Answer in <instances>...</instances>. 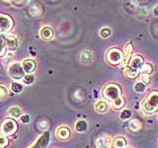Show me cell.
<instances>
[{
    "label": "cell",
    "instance_id": "6da1fadb",
    "mask_svg": "<svg viewBox=\"0 0 158 148\" xmlns=\"http://www.w3.org/2000/svg\"><path fill=\"white\" fill-rule=\"evenodd\" d=\"M143 63H144V60H143V57L141 56H138L137 54V56H133L125 69L126 75L130 78L137 77L138 73L140 71V68L143 65Z\"/></svg>",
    "mask_w": 158,
    "mask_h": 148
},
{
    "label": "cell",
    "instance_id": "7a4b0ae2",
    "mask_svg": "<svg viewBox=\"0 0 158 148\" xmlns=\"http://www.w3.org/2000/svg\"><path fill=\"white\" fill-rule=\"evenodd\" d=\"M142 111L146 113H153L158 111V92H151L141 105Z\"/></svg>",
    "mask_w": 158,
    "mask_h": 148
},
{
    "label": "cell",
    "instance_id": "3957f363",
    "mask_svg": "<svg viewBox=\"0 0 158 148\" xmlns=\"http://www.w3.org/2000/svg\"><path fill=\"white\" fill-rule=\"evenodd\" d=\"M121 88L117 84H109L103 90V97L109 102H114L121 96Z\"/></svg>",
    "mask_w": 158,
    "mask_h": 148
},
{
    "label": "cell",
    "instance_id": "277c9868",
    "mask_svg": "<svg viewBox=\"0 0 158 148\" xmlns=\"http://www.w3.org/2000/svg\"><path fill=\"white\" fill-rule=\"evenodd\" d=\"M106 59L110 64H113V65H118V64L123 62V53L120 48L113 47V48H110L107 51Z\"/></svg>",
    "mask_w": 158,
    "mask_h": 148
},
{
    "label": "cell",
    "instance_id": "5b68a950",
    "mask_svg": "<svg viewBox=\"0 0 158 148\" xmlns=\"http://www.w3.org/2000/svg\"><path fill=\"white\" fill-rule=\"evenodd\" d=\"M25 70L22 66L21 63H18V62H14L12 63L11 65L9 66L8 68V74L9 76L13 78V79H16V80H20V79H23L25 76Z\"/></svg>",
    "mask_w": 158,
    "mask_h": 148
},
{
    "label": "cell",
    "instance_id": "8992f818",
    "mask_svg": "<svg viewBox=\"0 0 158 148\" xmlns=\"http://www.w3.org/2000/svg\"><path fill=\"white\" fill-rule=\"evenodd\" d=\"M14 21L11 16L0 13V33L9 32L13 28Z\"/></svg>",
    "mask_w": 158,
    "mask_h": 148
},
{
    "label": "cell",
    "instance_id": "52a82bcc",
    "mask_svg": "<svg viewBox=\"0 0 158 148\" xmlns=\"http://www.w3.org/2000/svg\"><path fill=\"white\" fill-rule=\"evenodd\" d=\"M17 128V123L13 120H5L1 126H0V132L2 133L3 135H9L12 134V133L16 130Z\"/></svg>",
    "mask_w": 158,
    "mask_h": 148
},
{
    "label": "cell",
    "instance_id": "ba28073f",
    "mask_svg": "<svg viewBox=\"0 0 158 148\" xmlns=\"http://www.w3.org/2000/svg\"><path fill=\"white\" fill-rule=\"evenodd\" d=\"M3 39H5V43H6V46H7V49L9 51H15V49L18 48V39L15 35H11V34H8V35H2Z\"/></svg>",
    "mask_w": 158,
    "mask_h": 148
},
{
    "label": "cell",
    "instance_id": "9c48e42d",
    "mask_svg": "<svg viewBox=\"0 0 158 148\" xmlns=\"http://www.w3.org/2000/svg\"><path fill=\"white\" fill-rule=\"evenodd\" d=\"M49 142V132H44V134L39 137V139L35 142V144L30 148H47Z\"/></svg>",
    "mask_w": 158,
    "mask_h": 148
},
{
    "label": "cell",
    "instance_id": "30bf717a",
    "mask_svg": "<svg viewBox=\"0 0 158 148\" xmlns=\"http://www.w3.org/2000/svg\"><path fill=\"white\" fill-rule=\"evenodd\" d=\"M40 36L44 41H51L53 38V31L51 27L44 26L40 30Z\"/></svg>",
    "mask_w": 158,
    "mask_h": 148
},
{
    "label": "cell",
    "instance_id": "8fae6325",
    "mask_svg": "<svg viewBox=\"0 0 158 148\" xmlns=\"http://www.w3.org/2000/svg\"><path fill=\"white\" fill-rule=\"evenodd\" d=\"M132 43H128L127 46H126V51L123 53V65L127 67V64L130 63L131 61V53H132Z\"/></svg>",
    "mask_w": 158,
    "mask_h": 148
},
{
    "label": "cell",
    "instance_id": "7c38bea8",
    "mask_svg": "<svg viewBox=\"0 0 158 148\" xmlns=\"http://www.w3.org/2000/svg\"><path fill=\"white\" fill-rule=\"evenodd\" d=\"M22 66L26 73L31 74L36 70V62L33 59H26L22 62Z\"/></svg>",
    "mask_w": 158,
    "mask_h": 148
},
{
    "label": "cell",
    "instance_id": "4fadbf2b",
    "mask_svg": "<svg viewBox=\"0 0 158 148\" xmlns=\"http://www.w3.org/2000/svg\"><path fill=\"white\" fill-rule=\"evenodd\" d=\"M56 136L60 140H67L70 137V130L66 126H60L56 130Z\"/></svg>",
    "mask_w": 158,
    "mask_h": 148
},
{
    "label": "cell",
    "instance_id": "5bb4252c",
    "mask_svg": "<svg viewBox=\"0 0 158 148\" xmlns=\"http://www.w3.org/2000/svg\"><path fill=\"white\" fill-rule=\"evenodd\" d=\"M93 60V54L88 49H85L80 54V61L84 64H89L91 63Z\"/></svg>",
    "mask_w": 158,
    "mask_h": 148
},
{
    "label": "cell",
    "instance_id": "9a60e30c",
    "mask_svg": "<svg viewBox=\"0 0 158 148\" xmlns=\"http://www.w3.org/2000/svg\"><path fill=\"white\" fill-rule=\"evenodd\" d=\"M42 12H43V10H42L41 5L38 3H33L31 6L29 7V13L34 17L40 16V15L42 14Z\"/></svg>",
    "mask_w": 158,
    "mask_h": 148
},
{
    "label": "cell",
    "instance_id": "2e32d148",
    "mask_svg": "<svg viewBox=\"0 0 158 148\" xmlns=\"http://www.w3.org/2000/svg\"><path fill=\"white\" fill-rule=\"evenodd\" d=\"M111 145V140L109 137H101L96 142L97 148H109Z\"/></svg>",
    "mask_w": 158,
    "mask_h": 148
},
{
    "label": "cell",
    "instance_id": "e0dca14e",
    "mask_svg": "<svg viewBox=\"0 0 158 148\" xmlns=\"http://www.w3.org/2000/svg\"><path fill=\"white\" fill-rule=\"evenodd\" d=\"M140 72L143 75H149L153 72V65L149 62H144L140 68Z\"/></svg>",
    "mask_w": 158,
    "mask_h": 148
},
{
    "label": "cell",
    "instance_id": "ac0fdd59",
    "mask_svg": "<svg viewBox=\"0 0 158 148\" xmlns=\"http://www.w3.org/2000/svg\"><path fill=\"white\" fill-rule=\"evenodd\" d=\"M95 109H96V111L98 113H106L108 111V104L105 101H99L95 105Z\"/></svg>",
    "mask_w": 158,
    "mask_h": 148
},
{
    "label": "cell",
    "instance_id": "d6986e66",
    "mask_svg": "<svg viewBox=\"0 0 158 148\" xmlns=\"http://www.w3.org/2000/svg\"><path fill=\"white\" fill-rule=\"evenodd\" d=\"M21 113H22L21 109H20L19 107H16V106L11 107L8 111V115L12 117H21Z\"/></svg>",
    "mask_w": 158,
    "mask_h": 148
},
{
    "label": "cell",
    "instance_id": "ffe728a7",
    "mask_svg": "<svg viewBox=\"0 0 158 148\" xmlns=\"http://www.w3.org/2000/svg\"><path fill=\"white\" fill-rule=\"evenodd\" d=\"M146 84L142 81H138L135 84V86H133V90H135L136 93H143L145 90H146Z\"/></svg>",
    "mask_w": 158,
    "mask_h": 148
},
{
    "label": "cell",
    "instance_id": "44dd1931",
    "mask_svg": "<svg viewBox=\"0 0 158 148\" xmlns=\"http://www.w3.org/2000/svg\"><path fill=\"white\" fill-rule=\"evenodd\" d=\"M126 144H127V142L123 137H117L113 142V145L115 148H125Z\"/></svg>",
    "mask_w": 158,
    "mask_h": 148
},
{
    "label": "cell",
    "instance_id": "7402d4cb",
    "mask_svg": "<svg viewBox=\"0 0 158 148\" xmlns=\"http://www.w3.org/2000/svg\"><path fill=\"white\" fill-rule=\"evenodd\" d=\"M75 130L78 132H84L87 130V123L85 121H78L75 125Z\"/></svg>",
    "mask_w": 158,
    "mask_h": 148
},
{
    "label": "cell",
    "instance_id": "603a6c76",
    "mask_svg": "<svg viewBox=\"0 0 158 148\" xmlns=\"http://www.w3.org/2000/svg\"><path fill=\"white\" fill-rule=\"evenodd\" d=\"M112 106L116 109V110H118V109H122L123 106H125V100L122 97H118L117 100H115L114 102H112Z\"/></svg>",
    "mask_w": 158,
    "mask_h": 148
},
{
    "label": "cell",
    "instance_id": "cb8c5ba5",
    "mask_svg": "<svg viewBox=\"0 0 158 148\" xmlns=\"http://www.w3.org/2000/svg\"><path fill=\"white\" fill-rule=\"evenodd\" d=\"M140 127H141V125H140V122L138 121L137 120H132L130 122V130L131 131H135V132L137 130H139Z\"/></svg>",
    "mask_w": 158,
    "mask_h": 148
},
{
    "label": "cell",
    "instance_id": "d4e9b609",
    "mask_svg": "<svg viewBox=\"0 0 158 148\" xmlns=\"http://www.w3.org/2000/svg\"><path fill=\"white\" fill-rule=\"evenodd\" d=\"M7 51V46L5 43V39H3V36H0V56H3Z\"/></svg>",
    "mask_w": 158,
    "mask_h": 148
},
{
    "label": "cell",
    "instance_id": "484cf974",
    "mask_svg": "<svg viewBox=\"0 0 158 148\" xmlns=\"http://www.w3.org/2000/svg\"><path fill=\"white\" fill-rule=\"evenodd\" d=\"M111 34H112V31H111V29L110 28H108V27H105V28H102L100 30V33H99V35H100V37L103 38V39H107L111 36Z\"/></svg>",
    "mask_w": 158,
    "mask_h": 148
},
{
    "label": "cell",
    "instance_id": "4316f807",
    "mask_svg": "<svg viewBox=\"0 0 158 148\" xmlns=\"http://www.w3.org/2000/svg\"><path fill=\"white\" fill-rule=\"evenodd\" d=\"M131 112L130 110H127V109L123 110V112L120 115V118L123 121H127L128 118H131Z\"/></svg>",
    "mask_w": 158,
    "mask_h": 148
},
{
    "label": "cell",
    "instance_id": "83f0119b",
    "mask_svg": "<svg viewBox=\"0 0 158 148\" xmlns=\"http://www.w3.org/2000/svg\"><path fill=\"white\" fill-rule=\"evenodd\" d=\"M11 89L14 93H21L23 91V85L20 83H17V82H14L12 83L11 85Z\"/></svg>",
    "mask_w": 158,
    "mask_h": 148
},
{
    "label": "cell",
    "instance_id": "f1b7e54d",
    "mask_svg": "<svg viewBox=\"0 0 158 148\" xmlns=\"http://www.w3.org/2000/svg\"><path fill=\"white\" fill-rule=\"evenodd\" d=\"M34 81H35V76L32 75V74H27V75H25L23 78V82L26 84V85H30V84L34 83Z\"/></svg>",
    "mask_w": 158,
    "mask_h": 148
},
{
    "label": "cell",
    "instance_id": "f546056e",
    "mask_svg": "<svg viewBox=\"0 0 158 148\" xmlns=\"http://www.w3.org/2000/svg\"><path fill=\"white\" fill-rule=\"evenodd\" d=\"M8 94V90H7V88L3 86V85H0V98H2V97H5Z\"/></svg>",
    "mask_w": 158,
    "mask_h": 148
},
{
    "label": "cell",
    "instance_id": "4dcf8cb0",
    "mask_svg": "<svg viewBox=\"0 0 158 148\" xmlns=\"http://www.w3.org/2000/svg\"><path fill=\"white\" fill-rule=\"evenodd\" d=\"M4 2H7V3H12L14 5H19V4H21L23 3L25 0H3Z\"/></svg>",
    "mask_w": 158,
    "mask_h": 148
},
{
    "label": "cell",
    "instance_id": "1f68e13d",
    "mask_svg": "<svg viewBox=\"0 0 158 148\" xmlns=\"http://www.w3.org/2000/svg\"><path fill=\"white\" fill-rule=\"evenodd\" d=\"M7 145V139L3 135H0V148Z\"/></svg>",
    "mask_w": 158,
    "mask_h": 148
},
{
    "label": "cell",
    "instance_id": "d6a6232c",
    "mask_svg": "<svg viewBox=\"0 0 158 148\" xmlns=\"http://www.w3.org/2000/svg\"><path fill=\"white\" fill-rule=\"evenodd\" d=\"M138 13H139L140 15H142V16H147V15H148V9L146 7H141L139 9V11H138Z\"/></svg>",
    "mask_w": 158,
    "mask_h": 148
},
{
    "label": "cell",
    "instance_id": "836d02e7",
    "mask_svg": "<svg viewBox=\"0 0 158 148\" xmlns=\"http://www.w3.org/2000/svg\"><path fill=\"white\" fill-rule=\"evenodd\" d=\"M20 120H21V121H22V122L27 123V122H29V121H30V117H29L28 115H23V116L20 117Z\"/></svg>",
    "mask_w": 158,
    "mask_h": 148
},
{
    "label": "cell",
    "instance_id": "e575fe53",
    "mask_svg": "<svg viewBox=\"0 0 158 148\" xmlns=\"http://www.w3.org/2000/svg\"><path fill=\"white\" fill-rule=\"evenodd\" d=\"M142 82H144L146 85H148V84H149V76H148V75H143Z\"/></svg>",
    "mask_w": 158,
    "mask_h": 148
}]
</instances>
